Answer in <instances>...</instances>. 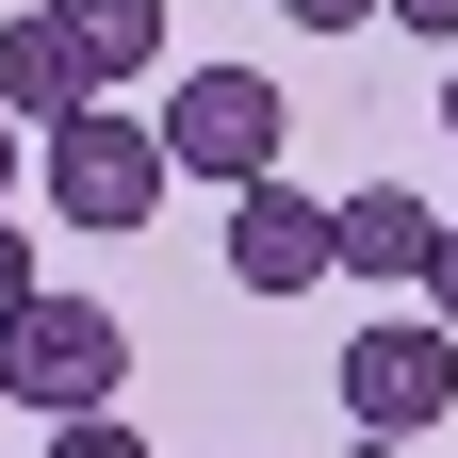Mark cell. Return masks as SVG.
Wrapping results in <instances>:
<instances>
[{
	"label": "cell",
	"mask_w": 458,
	"mask_h": 458,
	"mask_svg": "<svg viewBox=\"0 0 458 458\" xmlns=\"http://www.w3.org/2000/svg\"><path fill=\"white\" fill-rule=\"evenodd\" d=\"M148 148H164V181L246 197V181H278V148H295V98H278L262 66H181L164 114H148Z\"/></svg>",
	"instance_id": "obj_1"
},
{
	"label": "cell",
	"mask_w": 458,
	"mask_h": 458,
	"mask_svg": "<svg viewBox=\"0 0 458 458\" xmlns=\"http://www.w3.org/2000/svg\"><path fill=\"white\" fill-rule=\"evenodd\" d=\"M114 377H131V327H114L98 295H49L33 278V311L0 327V393L49 410V426H82V410H114Z\"/></svg>",
	"instance_id": "obj_2"
},
{
	"label": "cell",
	"mask_w": 458,
	"mask_h": 458,
	"mask_svg": "<svg viewBox=\"0 0 458 458\" xmlns=\"http://www.w3.org/2000/svg\"><path fill=\"white\" fill-rule=\"evenodd\" d=\"M164 197H181V181H164L148 114H114V98H82L66 131H49V213H66V229H98V246H114V229H148Z\"/></svg>",
	"instance_id": "obj_3"
},
{
	"label": "cell",
	"mask_w": 458,
	"mask_h": 458,
	"mask_svg": "<svg viewBox=\"0 0 458 458\" xmlns=\"http://www.w3.org/2000/svg\"><path fill=\"white\" fill-rule=\"evenodd\" d=\"M442 410H458V344H442L426 311H393V327L344 344V426H360V442H410V426H442Z\"/></svg>",
	"instance_id": "obj_4"
},
{
	"label": "cell",
	"mask_w": 458,
	"mask_h": 458,
	"mask_svg": "<svg viewBox=\"0 0 458 458\" xmlns=\"http://www.w3.org/2000/svg\"><path fill=\"white\" fill-rule=\"evenodd\" d=\"M229 278H246V295H311V278H327V197L246 181V197H229Z\"/></svg>",
	"instance_id": "obj_5"
},
{
	"label": "cell",
	"mask_w": 458,
	"mask_h": 458,
	"mask_svg": "<svg viewBox=\"0 0 458 458\" xmlns=\"http://www.w3.org/2000/svg\"><path fill=\"white\" fill-rule=\"evenodd\" d=\"M426 246H442V213H426L410 181L327 197V278H426Z\"/></svg>",
	"instance_id": "obj_6"
},
{
	"label": "cell",
	"mask_w": 458,
	"mask_h": 458,
	"mask_svg": "<svg viewBox=\"0 0 458 458\" xmlns=\"http://www.w3.org/2000/svg\"><path fill=\"white\" fill-rule=\"evenodd\" d=\"M49 33H66L82 98H114V82H148V66H164V0H49Z\"/></svg>",
	"instance_id": "obj_7"
},
{
	"label": "cell",
	"mask_w": 458,
	"mask_h": 458,
	"mask_svg": "<svg viewBox=\"0 0 458 458\" xmlns=\"http://www.w3.org/2000/svg\"><path fill=\"white\" fill-rule=\"evenodd\" d=\"M0 114H33V131H66V114H82V66H66V33H49V17H0Z\"/></svg>",
	"instance_id": "obj_8"
},
{
	"label": "cell",
	"mask_w": 458,
	"mask_h": 458,
	"mask_svg": "<svg viewBox=\"0 0 458 458\" xmlns=\"http://www.w3.org/2000/svg\"><path fill=\"white\" fill-rule=\"evenodd\" d=\"M49 458H148V442H131V410H82V426H49Z\"/></svg>",
	"instance_id": "obj_9"
},
{
	"label": "cell",
	"mask_w": 458,
	"mask_h": 458,
	"mask_svg": "<svg viewBox=\"0 0 458 458\" xmlns=\"http://www.w3.org/2000/svg\"><path fill=\"white\" fill-rule=\"evenodd\" d=\"M426 327L458 344V229H442V246H426Z\"/></svg>",
	"instance_id": "obj_10"
},
{
	"label": "cell",
	"mask_w": 458,
	"mask_h": 458,
	"mask_svg": "<svg viewBox=\"0 0 458 458\" xmlns=\"http://www.w3.org/2000/svg\"><path fill=\"white\" fill-rule=\"evenodd\" d=\"M278 17H295V33H360L377 0H278Z\"/></svg>",
	"instance_id": "obj_11"
},
{
	"label": "cell",
	"mask_w": 458,
	"mask_h": 458,
	"mask_svg": "<svg viewBox=\"0 0 458 458\" xmlns=\"http://www.w3.org/2000/svg\"><path fill=\"white\" fill-rule=\"evenodd\" d=\"M17 311H33V246L0 229V327H17Z\"/></svg>",
	"instance_id": "obj_12"
},
{
	"label": "cell",
	"mask_w": 458,
	"mask_h": 458,
	"mask_svg": "<svg viewBox=\"0 0 458 458\" xmlns=\"http://www.w3.org/2000/svg\"><path fill=\"white\" fill-rule=\"evenodd\" d=\"M377 17H410V33H442V49H458V0H377Z\"/></svg>",
	"instance_id": "obj_13"
},
{
	"label": "cell",
	"mask_w": 458,
	"mask_h": 458,
	"mask_svg": "<svg viewBox=\"0 0 458 458\" xmlns=\"http://www.w3.org/2000/svg\"><path fill=\"white\" fill-rule=\"evenodd\" d=\"M0 181H17V114H0Z\"/></svg>",
	"instance_id": "obj_14"
},
{
	"label": "cell",
	"mask_w": 458,
	"mask_h": 458,
	"mask_svg": "<svg viewBox=\"0 0 458 458\" xmlns=\"http://www.w3.org/2000/svg\"><path fill=\"white\" fill-rule=\"evenodd\" d=\"M442 131H458V66H442Z\"/></svg>",
	"instance_id": "obj_15"
},
{
	"label": "cell",
	"mask_w": 458,
	"mask_h": 458,
	"mask_svg": "<svg viewBox=\"0 0 458 458\" xmlns=\"http://www.w3.org/2000/svg\"><path fill=\"white\" fill-rule=\"evenodd\" d=\"M0 410H17V393H0Z\"/></svg>",
	"instance_id": "obj_16"
}]
</instances>
